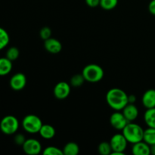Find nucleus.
<instances>
[{"instance_id":"obj_14","label":"nucleus","mask_w":155,"mask_h":155,"mask_svg":"<svg viewBox=\"0 0 155 155\" xmlns=\"http://www.w3.org/2000/svg\"><path fill=\"white\" fill-rule=\"evenodd\" d=\"M132 153L134 155H149L151 154V147L144 141L133 144Z\"/></svg>"},{"instance_id":"obj_25","label":"nucleus","mask_w":155,"mask_h":155,"mask_svg":"<svg viewBox=\"0 0 155 155\" xmlns=\"http://www.w3.org/2000/svg\"><path fill=\"white\" fill-rule=\"evenodd\" d=\"M44 155H64L63 151L55 146H48L42 151Z\"/></svg>"},{"instance_id":"obj_24","label":"nucleus","mask_w":155,"mask_h":155,"mask_svg":"<svg viewBox=\"0 0 155 155\" xmlns=\"http://www.w3.org/2000/svg\"><path fill=\"white\" fill-rule=\"evenodd\" d=\"M20 55V51L17 47L15 46H12L7 50L6 51V55L5 57L7 58H8L9 60H11L12 61L17 60L18 58Z\"/></svg>"},{"instance_id":"obj_16","label":"nucleus","mask_w":155,"mask_h":155,"mask_svg":"<svg viewBox=\"0 0 155 155\" xmlns=\"http://www.w3.org/2000/svg\"><path fill=\"white\" fill-rule=\"evenodd\" d=\"M12 61L6 57L0 58V76H6L12 71Z\"/></svg>"},{"instance_id":"obj_8","label":"nucleus","mask_w":155,"mask_h":155,"mask_svg":"<svg viewBox=\"0 0 155 155\" xmlns=\"http://www.w3.org/2000/svg\"><path fill=\"white\" fill-rule=\"evenodd\" d=\"M128 123L129 121L120 110H115L110 117V125L117 130H123Z\"/></svg>"},{"instance_id":"obj_30","label":"nucleus","mask_w":155,"mask_h":155,"mask_svg":"<svg viewBox=\"0 0 155 155\" xmlns=\"http://www.w3.org/2000/svg\"><path fill=\"white\" fill-rule=\"evenodd\" d=\"M128 101L129 103H133L134 104L136 101V97L135 95H128Z\"/></svg>"},{"instance_id":"obj_26","label":"nucleus","mask_w":155,"mask_h":155,"mask_svg":"<svg viewBox=\"0 0 155 155\" xmlns=\"http://www.w3.org/2000/svg\"><path fill=\"white\" fill-rule=\"evenodd\" d=\"M39 36L42 40H46L51 36V30L48 27H43L39 31Z\"/></svg>"},{"instance_id":"obj_9","label":"nucleus","mask_w":155,"mask_h":155,"mask_svg":"<svg viewBox=\"0 0 155 155\" xmlns=\"http://www.w3.org/2000/svg\"><path fill=\"white\" fill-rule=\"evenodd\" d=\"M71 91V86L64 81H61L54 86L53 89L54 96L57 99L63 100L69 96Z\"/></svg>"},{"instance_id":"obj_17","label":"nucleus","mask_w":155,"mask_h":155,"mask_svg":"<svg viewBox=\"0 0 155 155\" xmlns=\"http://www.w3.org/2000/svg\"><path fill=\"white\" fill-rule=\"evenodd\" d=\"M64 155H77L80 153V146L74 142H68L62 149Z\"/></svg>"},{"instance_id":"obj_10","label":"nucleus","mask_w":155,"mask_h":155,"mask_svg":"<svg viewBox=\"0 0 155 155\" xmlns=\"http://www.w3.org/2000/svg\"><path fill=\"white\" fill-rule=\"evenodd\" d=\"M9 84L13 90L21 91L27 85V77L22 73H17L11 77Z\"/></svg>"},{"instance_id":"obj_13","label":"nucleus","mask_w":155,"mask_h":155,"mask_svg":"<svg viewBox=\"0 0 155 155\" xmlns=\"http://www.w3.org/2000/svg\"><path fill=\"white\" fill-rule=\"evenodd\" d=\"M142 103L146 109L155 107V89H150L144 92Z\"/></svg>"},{"instance_id":"obj_2","label":"nucleus","mask_w":155,"mask_h":155,"mask_svg":"<svg viewBox=\"0 0 155 155\" xmlns=\"http://www.w3.org/2000/svg\"><path fill=\"white\" fill-rule=\"evenodd\" d=\"M144 131L145 130L139 124L134 122H129L122 130V133L127 142L133 145L143 141Z\"/></svg>"},{"instance_id":"obj_3","label":"nucleus","mask_w":155,"mask_h":155,"mask_svg":"<svg viewBox=\"0 0 155 155\" xmlns=\"http://www.w3.org/2000/svg\"><path fill=\"white\" fill-rule=\"evenodd\" d=\"M82 74L86 82L95 83L102 80L104 72L100 65L96 64H89L84 67L82 71Z\"/></svg>"},{"instance_id":"obj_1","label":"nucleus","mask_w":155,"mask_h":155,"mask_svg":"<svg viewBox=\"0 0 155 155\" xmlns=\"http://www.w3.org/2000/svg\"><path fill=\"white\" fill-rule=\"evenodd\" d=\"M106 102L109 107L114 110H122L129 104L128 95L123 89L112 88L106 94Z\"/></svg>"},{"instance_id":"obj_6","label":"nucleus","mask_w":155,"mask_h":155,"mask_svg":"<svg viewBox=\"0 0 155 155\" xmlns=\"http://www.w3.org/2000/svg\"><path fill=\"white\" fill-rule=\"evenodd\" d=\"M20 127L18 118L12 115L4 117L0 121V130L5 135H13L17 133Z\"/></svg>"},{"instance_id":"obj_19","label":"nucleus","mask_w":155,"mask_h":155,"mask_svg":"<svg viewBox=\"0 0 155 155\" xmlns=\"http://www.w3.org/2000/svg\"><path fill=\"white\" fill-rule=\"evenodd\" d=\"M143 141L150 146L155 145V128L148 127V129L144 131Z\"/></svg>"},{"instance_id":"obj_23","label":"nucleus","mask_w":155,"mask_h":155,"mask_svg":"<svg viewBox=\"0 0 155 155\" xmlns=\"http://www.w3.org/2000/svg\"><path fill=\"white\" fill-rule=\"evenodd\" d=\"M85 81H86V80H85L83 74H75V75H74L71 78V80H70V84H71V86H73V87L77 88L83 86Z\"/></svg>"},{"instance_id":"obj_28","label":"nucleus","mask_w":155,"mask_h":155,"mask_svg":"<svg viewBox=\"0 0 155 155\" xmlns=\"http://www.w3.org/2000/svg\"><path fill=\"white\" fill-rule=\"evenodd\" d=\"M86 3L89 7L95 8L100 5V0H86Z\"/></svg>"},{"instance_id":"obj_20","label":"nucleus","mask_w":155,"mask_h":155,"mask_svg":"<svg viewBox=\"0 0 155 155\" xmlns=\"http://www.w3.org/2000/svg\"><path fill=\"white\" fill-rule=\"evenodd\" d=\"M10 42L8 33L2 27H0V50L5 48Z\"/></svg>"},{"instance_id":"obj_22","label":"nucleus","mask_w":155,"mask_h":155,"mask_svg":"<svg viewBox=\"0 0 155 155\" xmlns=\"http://www.w3.org/2000/svg\"><path fill=\"white\" fill-rule=\"evenodd\" d=\"M118 0H100V7L105 11L113 10L117 7Z\"/></svg>"},{"instance_id":"obj_11","label":"nucleus","mask_w":155,"mask_h":155,"mask_svg":"<svg viewBox=\"0 0 155 155\" xmlns=\"http://www.w3.org/2000/svg\"><path fill=\"white\" fill-rule=\"evenodd\" d=\"M44 48L51 54H58L62 50V44L58 39L50 37L44 40Z\"/></svg>"},{"instance_id":"obj_12","label":"nucleus","mask_w":155,"mask_h":155,"mask_svg":"<svg viewBox=\"0 0 155 155\" xmlns=\"http://www.w3.org/2000/svg\"><path fill=\"white\" fill-rule=\"evenodd\" d=\"M122 113L129 122H134L139 117V109L133 103H129L122 110Z\"/></svg>"},{"instance_id":"obj_5","label":"nucleus","mask_w":155,"mask_h":155,"mask_svg":"<svg viewBox=\"0 0 155 155\" xmlns=\"http://www.w3.org/2000/svg\"><path fill=\"white\" fill-rule=\"evenodd\" d=\"M129 142L124 137L123 133H116L110 140L112 153L110 155H124Z\"/></svg>"},{"instance_id":"obj_21","label":"nucleus","mask_w":155,"mask_h":155,"mask_svg":"<svg viewBox=\"0 0 155 155\" xmlns=\"http://www.w3.org/2000/svg\"><path fill=\"white\" fill-rule=\"evenodd\" d=\"M98 151L101 155H110L112 153V148L110 142H101L98 145Z\"/></svg>"},{"instance_id":"obj_4","label":"nucleus","mask_w":155,"mask_h":155,"mask_svg":"<svg viewBox=\"0 0 155 155\" xmlns=\"http://www.w3.org/2000/svg\"><path fill=\"white\" fill-rule=\"evenodd\" d=\"M23 129L30 134L39 133L41 127L43 125L40 118L35 114H28L24 117L22 120Z\"/></svg>"},{"instance_id":"obj_31","label":"nucleus","mask_w":155,"mask_h":155,"mask_svg":"<svg viewBox=\"0 0 155 155\" xmlns=\"http://www.w3.org/2000/svg\"><path fill=\"white\" fill-rule=\"evenodd\" d=\"M151 154L155 155V145H151Z\"/></svg>"},{"instance_id":"obj_29","label":"nucleus","mask_w":155,"mask_h":155,"mask_svg":"<svg viewBox=\"0 0 155 155\" xmlns=\"http://www.w3.org/2000/svg\"><path fill=\"white\" fill-rule=\"evenodd\" d=\"M148 11L151 15H155V0H151L148 4Z\"/></svg>"},{"instance_id":"obj_15","label":"nucleus","mask_w":155,"mask_h":155,"mask_svg":"<svg viewBox=\"0 0 155 155\" xmlns=\"http://www.w3.org/2000/svg\"><path fill=\"white\" fill-rule=\"evenodd\" d=\"M41 137L46 140H50L55 136L56 131L53 126L50 124H43L39 132Z\"/></svg>"},{"instance_id":"obj_7","label":"nucleus","mask_w":155,"mask_h":155,"mask_svg":"<svg viewBox=\"0 0 155 155\" xmlns=\"http://www.w3.org/2000/svg\"><path fill=\"white\" fill-rule=\"evenodd\" d=\"M23 151L28 155H37L42 151V145L40 142L36 139H26L22 145Z\"/></svg>"},{"instance_id":"obj_27","label":"nucleus","mask_w":155,"mask_h":155,"mask_svg":"<svg viewBox=\"0 0 155 155\" xmlns=\"http://www.w3.org/2000/svg\"><path fill=\"white\" fill-rule=\"evenodd\" d=\"M14 141H15V142L17 145L22 146L23 144L25 142L26 138L24 136V135L21 134V133H18V134L15 135V138H14Z\"/></svg>"},{"instance_id":"obj_18","label":"nucleus","mask_w":155,"mask_h":155,"mask_svg":"<svg viewBox=\"0 0 155 155\" xmlns=\"http://www.w3.org/2000/svg\"><path fill=\"white\" fill-rule=\"evenodd\" d=\"M144 120L148 127L155 128V107L147 109L144 114Z\"/></svg>"}]
</instances>
